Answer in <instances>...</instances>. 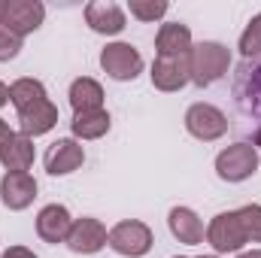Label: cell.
<instances>
[{"label":"cell","instance_id":"33","mask_svg":"<svg viewBox=\"0 0 261 258\" xmlns=\"http://www.w3.org/2000/svg\"><path fill=\"white\" fill-rule=\"evenodd\" d=\"M173 258H186V255H173Z\"/></svg>","mask_w":261,"mask_h":258},{"label":"cell","instance_id":"26","mask_svg":"<svg viewBox=\"0 0 261 258\" xmlns=\"http://www.w3.org/2000/svg\"><path fill=\"white\" fill-rule=\"evenodd\" d=\"M0 258H37V255H34V249H28V246H9Z\"/></svg>","mask_w":261,"mask_h":258},{"label":"cell","instance_id":"31","mask_svg":"<svg viewBox=\"0 0 261 258\" xmlns=\"http://www.w3.org/2000/svg\"><path fill=\"white\" fill-rule=\"evenodd\" d=\"M255 146H261V128L255 131Z\"/></svg>","mask_w":261,"mask_h":258},{"label":"cell","instance_id":"23","mask_svg":"<svg viewBox=\"0 0 261 258\" xmlns=\"http://www.w3.org/2000/svg\"><path fill=\"white\" fill-rule=\"evenodd\" d=\"M240 216V225H243V234L249 243H261V203H246L237 210Z\"/></svg>","mask_w":261,"mask_h":258},{"label":"cell","instance_id":"9","mask_svg":"<svg viewBox=\"0 0 261 258\" xmlns=\"http://www.w3.org/2000/svg\"><path fill=\"white\" fill-rule=\"evenodd\" d=\"M82 161H85V149H82V143L73 140V137L55 140V143L46 149V155H43V164H46V170H49L52 176H67V173L79 170Z\"/></svg>","mask_w":261,"mask_h":258},{"label":"cell","instance_id":"17","mask_svg":"<svg viewBox=\"0 0 261 258\" xmlns=\"http://www.w3.org/2000/svg\"><path fill=\"white\" fill-rule=\"evenodd\" d=\"M167 225H170V234L179 243H186V246L203 243V222L192 207H173L170 216H167Z\"/></svg>","mask_w":261,"mask_h":258},{"label":"cell","instance_id":"4","mask_svg":"<svg viewBox=\"0 0 261 258\" xmlns=\"http://www.w3.org/2000/svg\"><path fill=\"white\" fill-rule=\"evenodd\" d=\"M107 246L116 249L119 255L143 258L152 249V228H149L146 222H140V219H125V222H119L116 228H110Z\"/></svg>","mask_w":261,"mask_h":258},{"label":"cell","instance_id":"14","mask_svg":"<svg viewBox=\"0 0 261 258\" xmlns=\"http://www.w3.org/2000/svg\"><path fill=\"white\" fill-rule=\"evenodd\" d=\"M70 228H73V216L61 203H49V207H43L37 213V234H40V240H46L52 246L67 243Z\"/></svg>","mask_w":261,"mask_h":258},{"label":"cell","instance_id":"25","mask_svg":"<svg viewBox=\"0 0 261 258\" xmlns=\"http://www.w3.org/2000/svg\"><path fill=\"white\" fill-rule=\"evenodd\" d=\"M21 52V37H15L9 28L0 24V61H12Z\"/></svg>","mask_w":261,"mask_h":258},{"label":"cell","instance_id":"18","mask_svg":"<svg viewBox=\"0 0 261 258\" xmlns=\"http://www.w3.org/2000/svg\"><path fill=\"white\" fill-rule=\"evenodd\" d=\"M70 107L73 113H88V110H103V88L91 76H79L70 82Z\"/></svg>","mask_w":261,"mask_h":258},{"label":"cell","instance_id":"11","mask_svg":"<svg viewBox=\"0 0 261 258\" xmlns=\"http://www.w3.org/2000/svg\"><path fill=\"white\" fill-rule=\"evenodd\" d=\"M46 18V6L40 0H12L6 6V18H3V28H9L15 37H28L34 34Z\"/></svg>","mask_w":261,"mask_h":258},{"label":"cell","instance_id":"32","mask_svg":"<svg viewBox=\"0 0 261 258\" xmlns=\"http://www.w3.org/2000/svg\"><path fill=\"white\" fill-rule=\"evenodd\" d=\"M197 258H219V255H197Z\"/></svg>","mask_w":261,"mask_h":258},{"label":"cell","instance_id":"28","mask_svg":"<svg viewBox=\"0 0 261 258\" xmlns=\"http://www.w3.org/2000/svg\"><path fill=\"white\" fill-rule=\"evenodd\" d=\"M6 104H9V85L0 82V107H6Z\"/></svg>","mask_w":261,"mask_h":258},{"label":"cell","instance_id":"13","mask_svg":"<svg viewBox=\"0 0 261 258\" xmlns=\"http://www.w3.org/2000/svg\"><path fill=\"white\" fill-rule=\"evenodd\" d=\"M37 197V179L24 170V173H3L0 179V200L6 210L18 213V210H28Z\"/></svg>","mask_w":261,"mask_h":258},{"label":"cell","instance_id":"20","mask_svg":"<svg viewBox=\"0 0 261 258\" xmlns=\"http://www.w3.org/2000/svg\"><path fill=\"white\" fill-rule=\"evenodd\" d=\"M73 140H100L110 131V113L107 110H88V113H73Z\"/></svg>","mask_w":261,"mask_h":258},{"label":"cell","instance_id":"1","mask_svg":"<svg viewBox=\"0 0 261 258\" xmlns=\"http://www.w3.org/2000/svg\"><path fill=\"white\" fill-rule=\"evenodd\" d=\"M234 104L246 122L261 128V55L243 58V64L234 73Z\"/></svg>","mask_w":261,"mask_h":258},{"label":"cell","instance_id":"2","mask_svg":"<svg viewBox=\"0 0 261 258\" xmlns=\"http://www.w3.org/2000/svg\"><path fill=\"white\" fill-rule=\"evenodd\" d=\"M231 67V52L228 46L216 43V40H203L195 43L192 52H189V70H192V82L206 88L213 82H219Z\"/></svg>","mask_w":261,"mask_h":258},{"label":"cell","instance_id":"6","mask_svg":"<svg viewBox=\"0 0 261 258\" xmlns=\"http://www.w3.org/2000/svg\"><path fill=\"white\" fill-rule=\"evenodd\" d=\"M186 131L195 137V140H203V143H213L219 137L228 134V116L213 107V104H192L189 113H186Z\"/></svg>","mask_w":261,"mask_h":258},{"label":"cell","instance_id":"19","mask_svg":"<svg viewBox=\"0 0 261 258\" xmlns=\"http://www.w3.org/2000/svg\"><path fill=\"white\" fill-rule=\"evenodd\" d=\"M0 164L6 167V173H24L34 164V140L24 134H15L0 149Z\"/></svg>","mask_w":261,"mask_h":258},{"label":"cell","instance_id":"5","mask_svg":"<svg viewBox=\"0 0 261 258\" xmlns=\"http://www.w3.org/2000/svg\"><path fill=\"white\" fill-rule=\"evenodd\" d=\"M206 243L216 249V255H222V252H240L249 243L246 234H243V225H240L237 210H228V213L213 216V222L206 225Z\"/></svg>","mask_w":261,"mask_h":258},{"label":"cell","instance_id":"7","mask_svg":"<svg viewBox=\"0 0 261 258\" xmlns=\"http://www.w3.org/2000/svg\"><path fill=\"white\" fill-rule=\"evenodd\" d=\"M100 67L110 79L116 82H130L143 73V55L130 43H110L100 52Z\"/></svg>","mask_w":261,"mask_h":258},{"label":"cell","instance_id":"8","mask_svg":"<svg viewBox=\"0 0 261 258\" xmlns=\"http://www.w3.org/2000/svg\"><path fill=\"white\" fill-rule=\"evenodd\" d=\"M107 237H110V231L103 228L100 219L82 216V219H73V228L67 234V246L76 255H94L107 246Z\"/></svg>","mask_w":261,"mask_h":258},{"label":"cell","instance_id":"21","mask_svg":"<svg viewBox=\"0 0 261 258\" xmlns=\"http://www.w3.org/2000/svg\"><path fill=\"white\" fill-rule=\"evenodd\" d=\"M46 97H49L46 94V85L40 79H31V76H21V79H15L9 85V104L18 113L28 110V107H34V104H40V100H46Z\"/></svg>","mask_w":261,"mask_h":258},{"label":"cell","instance_id":"3","mask_svg":"<svg viewBox=\"0 0 261 258\" xmlns=\"http://www.w3.org/2000/svg\"><path fill=\"white\" fill-rule=\"evenodd\" d=\"M258 170V149L252 143H234L216 155V173L225 183H243Z\"/></svg>","mask_w":261,"mask_h":258},{"label":"cell","instance_id":"10","mask_svg":"<svg viewBox=\"0 0 261 258\" xmlns=\"http://www.w3.org/2000/svg\"><path fill=\"white\" fill-rule=\"evenodd\" d=\"M85 24L94 31V34H103V37H116L125 31L128 18H125V9L113 0H91L85 6Z\"/></svg>","mask_w":261,"mask_h":258},{"label":"cell","instance_id":"24","mask_svg":"<svg viewBox=\"0 0 261 258\" xmlns=\"http://www.w3.org/2000/svg\"><path fill=\"white\" fill-rule=\"evenodd\" d=\"M240 55H243V58H255V55H261V12L249 18L246 31L240 34Z\"/></svg>","mask_w":261,"mask_h":258},{"label":"cell","instance_id":"27","mask_svg":"<svg viewBox=\"0 0 261 258\" xmlns=\"http://www.w3.org/2000/svg\"><path fill=\"white\" fill-rule=\"evenodd\" d=\"M12 137H15V131H12L9 125H6V122H3V119H0V149H3V146L12 140Z\"/></svg>","mask_w":261,"mask_h":258},{"label":"cell","instance_id":"15","mask_svg":"<svg viewBox=\"0 0 261 258\" xmlns=\"http://www.w3.org/2000/svg\"><path fill=\"white\" fill-rule=\"evenodd\" d=\"M55 125H58V107H55L49 97L18 113V128H21L24 137H31V140H34V137L49 134Z\"/></svg>","mask_w":261,"mask_h":258},{"label":"cell","instance_id":"22","mask_svg":"<svg viewBox=\"0 0 261 258\" xmlns=\"http://www.w3.org/2000/svg\"><path fill=\"white\" fill-rule=\"evenodd\" d=\"M167 9H170L167 0H130L128 3V12L140 21H158L167 15Z\"/></svg>","mask_w":261,"mask_h":258},{"label":"cell","instance_id":"30","mask_svg":"<svg viewBox=\"0 0 261 258\" xmlns=\"http://www.w3.org/2000/svg\"><path fill=\"white\" fill-rule=\"evenodd\" d=\"M6 6H9V0H0V24H3V18H6Z\"/></svg>","mask_w":261,"mask_h":258},{"label":"cell","instance_id":"12","mask_svg":"<svg viewBox=\"0 0 261 258\" xmlns=\"http://www.w3.org/2000/svg\"><path fill=\"white\" fill-rule=\"evenodd\" d=\"M152 85L158 91H179L182 85L192 82V70H189V55H176V58H155L152 61Z\"/></svg>","mask_w":261,"mask_h":258},{"label":"cell","instance_id":"16","mask_svg":"<svg viewBox=\"0 0 261 258\" xmlns=\"http://www.w3.org/2000/svg\"><path fill=\"white\" fill-rule=\"evenodd\" d=\"M192 46H195V43H192V31H189V24H182V21H167V24H161L158 34H155V49H158L161 58L189 55Z\"/></svg>","mask_w":261,"mask_h":258},{"label":"cell","instance_id":"29","mask_svg":"<svg viewBox=\"0 0 261 258\" xmlns=\"http://www.w3.org/2000/svg\"><path fill=\"white\" fill-rule=\"evenodd\" d=\"M237 258H261V249H249V252H240Z\"/></svg>","mask_w":261,"mask_h":258}]
</instances>
